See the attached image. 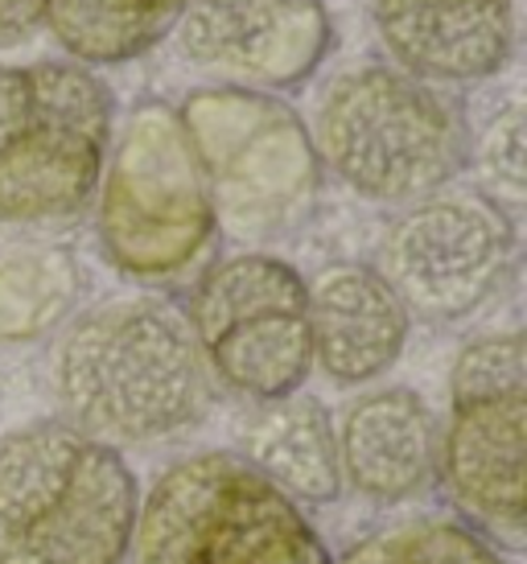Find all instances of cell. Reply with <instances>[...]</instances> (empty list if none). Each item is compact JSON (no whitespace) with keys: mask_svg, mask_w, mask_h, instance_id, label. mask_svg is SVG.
<instances>
[{"mask_svg":"<svg viewBox=\"0 0 527 564\" xmlns=\"http://www.w3.org/2000/svg\"><path fill=\"white\" fill-rule=\"evenodd\" d=\"M63 421L108 449L186 433L211 404V376L186 317L153 297L95 305L54 350Z\"/></svg>","mask_w":527,"mask_h":564,"instance_id":"cell-1","label":"cell"},{"mask_svg":"<svg viewBox=\"0 0 527 564\" xmlns=\"http://www.w3.org/2000/svg\"><path fill=\"white\" fill-rule=\"evenodd\" d=\"M137 507L125 454L66 421L0 437V564H125Z\"/></svg>","mask_w":527,"mask_h":564,"instance_id":"cell-2","label":"cell"},{"mask_svg":"<svg viewBox=\"0 0 527 564\" xmlns=\"http://www.w3.org/2000/svg\"><path fill=\"white\" fill-rule=\"evenodd\" d=\"M310 141L358 198L412 206L465 170L470 128L453 99L400 66H358L322 91Z\"/></svg>","mask_w":527,"mask_h":564,"instance_id":"cell-3","label":"cell"},{"mask_svg":"<svg viewBox=\"0 0 527 564\" xmlns=\"http://www.w3.org/2000/svg\"><path fill=\"white\" fill-rule=\"evenodd\" d=\"M128 552L132 564H334L305 511L227 449L157 474Z\"/></svg>","mask_w":527,"mask_h":564,"instance_id":"cell-4","label":"cell"},{"mask_svg":"<svg viewBox=\"0 0 527 564\" xmlns=\"http://www.w3.org/2000/svg\"><path fill=\"white\" fill-rule=\"evenodd\" d=\"M178 120L215 210V227L232 239H280L313 215L322 165L310 128L277 95L206 87L182 104Z\"/></svg>","mask_w":527,"mask_h":564,"instance_id":"cell-5","label":"cell"},{"mask_svg":"<svg viewBox=\"0 0 527 564\" xmlns=\"http://www.w3.org/2000/svg\"><path fill=\"white\" fill-rule=\"evenodd\" d=\"M111 116L87 66H0V227L75 219L99 186Z\"/></svg>","mask_w":527,"mask_h":564,"instance_id":"cell-6","label":"cell"},{"mask_svg":"<svg viewBox=\"0 0 527 564\" xmlns=\"http://www.w3.org/2000/svg\"><path fill=\"white\" fill-rule=\"evenodd\" d=\"M437 474L470 532L498 552L527 549V362L515 329L482 334L453 362Z\"/></svg>","mask_w":527,"mask_h":564,"instance_id":"cell-7","label":"cell"},{"mask_svg":"<svg viewBox=\"0 0 527 564\" xmlns=\"http://www.w3.org/2000/svg\"><path fill=\"white\" fill-rule=\"evenodd\" d=\"M95 227L111 268L140 284L182 281L211 251L215 210L173 108L140 104L108 144Z\"/></svg>","mask_w":527,"mask_h":564,"instance_id":"cell-8","label":"cell"},{"mask_svg":"<svg viewBox=\"0 0 527 564\" xmlns=\"http://www.w3.org/2000/svg\"><path fill=\"white\" fill-rule=\"evenodd\" d=\"M186 326L206 376L248 400L301 392L313 371L305 276L268 251H239L206 268L190 293Z\"/></svg>","mask_w":527,"mask_h":564,"instance_id":"cell-9","label":"cell"},{"mask_svg":"<svg viewBox=\"0 0 527 564\" xmlns=\"http://www.w3.org/2000/svg\"><path fill=\"white\" fill-rule=\"evenodd\" d=\"M515 264L512 215L482 189H437L404 206L379 243V276L408 317L462 322L495 297Z\"/></svg>","mask_w":527,"mask_h":564,"instance_id":"cell-10","label":"cell"},{"mask_svg":"<svg viewBox=\"0 0 527 564\" xmlns=\"http://www.w3.org/2000/svg\"><path fill=\"white\" fill-rule=\"evenodd\" d=\"M178 30L190 63L264 95L305 83L334 42L322 0H186Z\"/></svg>","mask_w":527,"mask_h":564,"instance_id":"cell-11","label":"cell"},{"mask_svg":"<svg viewBox=\"0 0 527 564\" xmlns=\"http://www.w3.org/2000/svg\"><path fill=\"white\" fill-rule=\"evenodd\" d=\"M375 30L420 83L495 79L515 50V0H375Z\"/></svg>","mask_w":527,"mask_h":564,"instance_id":"cell-12","label":"cell"},{"mask_svg":"<svg viewBox=\"0 0 527 564\" xmlns=\"http://www.w3.org/2000/svg\"><path fill=\"white\" fill-rule=\"evenodd\" d=\"M313 362L334 383L355 388L391 371L412 317L372 264H330L305 281Z\"/></svg>","mask_w":527,"mask_h":564,"instance_id":"cell-13","label":"cell"},{"mask_svg":"<svg viewBox=\"0 0 527 564\" xmlns=\"http://www.w3.org/2000/svg\"><path fill=\"white\" fill-rule=\"evenodd\" d=\"M338 433L342 486L358 499L408 502L437 474V416L412 388H375L346 404Z\"/></svg>","mask_w":527,"mask_h":564,"instance_id":"cell-14","label":"cell"},{"mask_svg":"<svg viewBox=\"0 0 527 564\" xmlns=\"http://www.w3.org/2000/svg\"><path fill=\"white\" fill-rule=\"evenodd\" d=\"M244 462L297 507H326L342 495L334 416L313 395H280L251 416Z\"/></svg>","mask_w":527,"mask_h":564,"instance_id":"cell-15","label":"cell"},{"mask_svg":"<svg viewBox=\"0 0 527 564\" xmlns=\"http://www.w3.org/2000/svg\"><path fill=\"white\" fill-rule=\"evenodd\" d=\"M186 0H46L58 46L87 66L140 58L178 25Z\"/></svg>","mask_w":527,"mask_h":564,"instance_id":"cell-16","label":"cell"},{"mask_svg":"<svg viewBox=\"0 0 527 564\" xmlns=\"http://www.w3.org/2000/svg\"><path fill=\"white\" fill-rule=\"evenodd\" d=\"M78 264L66 248H13L0 256V346L46 338L78 301Z\"/></svg>","mask_w":527,"mask_h":564,"instance_id":"cell-17","label":"cell"},{"mask_svg":"<svg viewBox=\"0 0 527 564\" xmlns=\"http://www.w3.org/2000/svg\"><path fill=\"white\" fill-rule=\"evenodd\" d=\"M334 564H503V556L462 519H400L363 535Z\"/></svg>","mask_w":527,"mask_h":564,"instance_id":"cell-18","label":"cell"},{"mask_svg":"<svg viewBox=\"0 0 527 564\" xmlns=\"http://www.w3.org/2000/svg\"><path fill=\"white\" fill-rule=\"evenodd\" d=\"M465 161H474L482 173V194L495 198L512 215L524 198V111L519 104L495 111V120L482 128L478 141H470Z\"/></svg>","mask_w":527,"mask_h":564,"instance_id":"cell-19","label":"cell"},{"mask_svg":"<svg viewBox=\"0 0 527 564\" xmlns=\"http://www.w3.org/2000/svg\"><path fill=\"white\" fill-rule=\"evenodd\" d=\"M46 21V0H0V42H17Z\"/></svg>","mask_w":527,"mask_h":564,"instance_id":"cell-20","label":"cell"}]
</instances>
